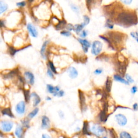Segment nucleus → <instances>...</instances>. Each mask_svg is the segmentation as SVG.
<instances>
[{"label": "nucleus", "mask_w": 138, "mask_h": 138, "mask_svg": "<svg viewBox=\"0 0 138 138\" xmlns=\"http://www.w3.org/2000/svg\"><path fill=\"white\" fill-rule=\"evenodd\" d=\"M117 21L124 26L130 27L137 23L138 20L136 15L132 13H121L117 17Z\"/></svg>", "instance_id": "obj_1"}, {"label": "nucleus", "mask_w": 138, "mask_h": 138, "mask_svg": "<svg viewBox=\"0 0 138 138\" xmlns=\"http://www.w3.org/2000/svg\"><path fill=\"white\" fill-rule=\"evenodd\" d=\"M115 120L117 124L120 127H124L128 123V119L127 116L122 113L116 114L115 116Z\"/></svg>", "instance_id": "obj_2"}, {"label": "nucleus", "mask_w": 138, "mask_h": 138, "mask_svg": "<svg viewBox=\"0 0 138 138\" xmlns=\"http://www.w3.org/2000/svg\"><path fill=\"white\" fill-rule=\"evenodd\" d=\"M103 48V44L99 40H95L92 45L91 52L93 55H98L101 51Z\"/></svg>", "instance_id": "obj_3"}, {"label": "nucleus", "mask_w": 138, "mask_h": 138, "mask_svg": "<svg viewBox=\"0 0 138 138\" xmlns=\"http://www.w3.org/2000/svg\"><path fill=\"white\" fill-rule=\"evenodd\" d=\"M91 131L97 136L100 137L106 132L105 128L98 124L94 125L91 128Z\"/></svg>", "instance_id": "obj_4"}, {"label": "nucleus", "mask_w": 138, "mask_h": 138, "mask_svg": "<svg viewBox=\"0 0 138 138\" xmlns=\"http://www.w3.org/2000/svg\"><path fill=\"white\" fill-rule=\"evenodd\" d=\"M13 122L10 121H6L3 120L1 122V129L4 132H10L13 127Z\"/></svg>", "instance_id": "obj_5"}, {"label": "nucleus", "mask_w": 138, "mask_h": 138, "mask_svg": "<svg viewBox=\"0 0 138 138\" xmlns=\"http://www.w3.org/2000/svg\"><path fill=\"white\" fill-rule=\"evenodd\" d=\"M24 79L27 82L30 84L33 85L35 82V77L34 75L29 71H25L24 74Z\"/></svg>", "instance_id": "obj_6"}, {"label": "nucleus", "mask_w": 138, "mask_h": 138, "mask_svg": "<svg viewBox=\"0 0 138 138\" xmlns=\"http://www.w3.org/2000/svg\"><path fill=\"white\" fill-rule=\"evenodd\" d=\"M78 41L82 45V48L85 53H87L88 52L89 48L91 47V44L87 39H78Z\"/></svg>", "instance_id": "obj_7"}, {"label": "nucleus", "mask_w": 138, "mask_h": 138, "mask_svg": "<svg viewBox=\"0 0 138 138\" xmlns=\"http://www.w3.org/2000/svg\"><path fill=\"white\" fill-rule=\"evenodd\" d=\"M25 111V104L23 101H20L16 106V111L19 114H23Z\"/></svg>", "instance_id": "obj_8"}, {"label": "nucleus", "mask_w": 138, "mask_h": 138, "mask_svg": "<svg viewBox=\"0 0 138 138\" xmlns=\"http://www.w3.org/2000/svg\"><path fill=\"white\" fill-rule=\"evenodd\" d=\"M27 29L30 34L33 37H37L38 36V31L34 25L31 23H29L27 25Z\"/></svg>", "instance_id": "obj_9"}, {"label": "nucleus", "mask_w": 138, "mask_h": 138, "mask_svg": "<svg viewBox=\"0 0 138 138\" xmlns=\"http://www.w3.org/2000/svg\"><path fill=\"white\" fill-rule=\"evenodd\" d=\"M15 133L18 138H23L24 133L23 126L18 125L16 128V130H15Z\"/></svg>", "instance_id": "obj_10"}, {"label": "nucleus", "mask_w": 138, "mask_h": 138, "mask_svg": "<svg viewBox=\"0 0 138 138\" xmlns=\"http://www.w3.org/2000/svg\"><path fill=\"white\" fill-rule=\"evenodd\" d=\"M42 128L43 129H48L50 127V121L49 118L44 115L42 118Z\"/></svg>", "instance_id": "obj_11"}, {"label": "nucleus", "mask_w": 138, "mask_h": 138, "mask_svg": "<svg viewBox=\"0 0 138 138\" xmlns=\"http://www.w3.org/2000/svg\"><path fill=\"white\" fill-rule=\"evenodd\" d=\"M79 100H80L81 111L84 110L86 109L85 98V96L83 92H81V91H79Z\"/></svg>", "instance_id": "obj_12"}, {"label": "nucleus", "mask_w": 138, "mask_h": 138, "mask_svg": "<svg viewBox=\"0 0 138 138\" xmlns=\"http://www.w3.org/2000/svg\"><path fill=\"white\" fill-rule=\"evenodd\" d=\"M47 90L51 94H52L54 96H55L56 94L57 93L58 91H60V88L58 86H53L51 85L48 84L47 86Z\"/></svg>", "instance_id": "obj_13"}, {"label": "nucleus", "mask_w": 138, "mask_h": 138, "mask_svg": "<svg viewBox=\"0 0 138 138\" xmlns=\"http://www.w3.org/2000/svg\"><path fill=\"white\" fill-rule=\"evenodd\" d=\"M107 105L105 104L104 109L102 111L99 115V118L101 121L105 122L107 120V118L108 116L107 115Z\"/></svg>", "instance_id": "obj_14"}, {"label": "nucleus", "mask_w": 138, "mask_h": 138, "mask_svg": "<svg viewBox=\"0 0 138 138\" xmlns=\"http://www.w3.org/2000/svg\"><path fill=\"white\" fill-rule=\"evenodd\" d=\"M68 73L69 77L72 79H75L78 77V71L74 67H70L68 69Z\"/></svg>", "instance_id": "obj_15"}, {"label": "nucleus", "mask_w": 138, "mask_h": 138, "mask_svg": "<svg viewBox=\"0 0 138 138\" xmlns=\"http://www.w3.org/2000/svg\"><path fill=\"white\" fill-rule=\"evenodd\" d=\"M114 79L115 81H118V82L121 83L122 84H124L125 85H130V83L128 82L125 78H124L123 77H122L121 76H120L118 75H115L114 76Z\"/></svg>", "instance_id": "obj_16"}, {"label": "nucleus", "mask_w": 138, "mask_h": 138, "mask_svg": "<svg viewBox=\"0 0 138 138\" xmlns=\"http://www.w3.org/2000/svg\"><path fill=\"white\" fill-rule=\"evenodd\" d=\"M31 97H33L34 98V106H36L40 103V98L39 96L36 93H32L31 94Z\"/></svg>", "instance_id": "obj_17"}, {"label": "nucleus", "mask_w": 138, "mask_h": 138, "mask_svg": "<svg viewBox=\"0 0 138 138\" xmlns=\"http://www.w3.org/2000/svg\"><path fill=\"white\" fill-rule=\"evenodd\" d=\"M109 36L111 39L113 40L115 42H119L121 40V36L119 34H117L114 33H111V34H110Z\"/></svg>", "instance_id": "obj_18"}, {"label": "nucleus", "mask_w": 138, "mask_h": 138, "mask_svg": "<svg viewBox=\"0 0 138 138\" xmlns=\"http://www.w3.org/2000/svg\"><path fill=\"white\" fill-rule=\"evenodd\" d=\"M85 26V24L83 23L80 24H76L74 26V28H73V30L77 33V34H79L80 32L82 31L83 29L84 28V27Z\"/></svg>", "instance_id": "obj_19"}, {"label": "nucleus", "mask_w": 138, "mask_h": 138, "mask_svg": "<svg viewBox=\"0 0 138 138\" xmlns=\"http://www.w3.org/2000/svg\"><path fill=\"white\" fill-rule=\"evenodd\" d=\"M2 114L4 115H7L10 118H14V115L13 114L11 109L10 108L4 109L2 111Z\"/></svg>", "instance_id": "obj_20"}, {"label": "nucleus", "mask_w": 138, "mask_h": 138, "mask_svg": "<svg viewBox=\"0 0 138 138\" xmlns=\"http://www.w3.org/2000/svg\"><path fill=\"white\" fill-rule=\"evenodd\" d=\"M83 133L85 135H90L91 133L89 132V123L87 121H85L84 125H83Z\"/></svg>", "instance_id": "obj_21"}, {"label": "nucleus", "mask_w": 138, "mask_h": 138, "mask_svg": "<svg viewBox=\"0 0 138 138\" xmlns=\"http://www.w3.org/2000/svg\"><path fill=\"white\" fill-rule=\"evenodd\" d=\"M48 41L47 40L44 42V43L42 45V47L40 50V54H41L42 57L44 59H46V55H45V51H46V48H47V45L48 43Z\"/></svg>", "instance_id": "obj_22"}, {"label": "nucleus", "mask_w": 138, "mask_h": 138, "mask_svg": "<svg viewBox=\"0 0 138 138\" xmlns=\"http://www.w3.org/2000/svg\"><path fill=\"white\" fill-rule=\"evenodd\" d=\"M112 80L111 79L108 77L107 78L106 81V84H105V88H106V90L107 92H110L111 90V88H112Z\"/></svg>", "instance_id": "obj_23"}, {"label": "nucleus", "mask_w": 138, "mask_h": 138, "mask_svg": "<svg viewBox=\"0 0 138 138\" xmlns=\"http://www.w3.org/2000/svg\"><path fill=\"white\" fill-rule=\"evenodd\" d=\"M120 138H133L131 134L127 131H122L119 134Z\"/></svg>", "instance_id": "obj_24"}, {"label": "nucleus", "mask_w": 138, "mask_h": 138, "mask_svg": "<svg viewBox=\"0 0 138 138\" xmlns=\"http://www.w3.org/2000/svg\"><path fill=\"white\" fill-rule=\"evenodd\" d=\"M8 9V5L2 1L0 2V14H2Z\"/></svg>", "instance_id": "obj_25"}, {"label": "nucleus", "mask_w": 138, "mask_h": 138, "mask_svg": "<svg viewBox=\"0 0 138 138\" xmlns=\"http://www.w3.org/2000/svg\"><path fill=\"white\" fill-rule=\"evenodd\" d=\"M66 25V22L64 20L63 21H59L58 24L56 25V29L57 30H62L63 28H64Z\"/></svg>", "instance_id": "obj_26"}, {"label": "nucleus", "mask_w": 138, "mask_h": 138, "mask_svg": "<svg viewBox=\"0 0 138 138\" xmlns=\"http://www.w3.org/2000/svg\"><path fill=\"white\" fill-rule=\"evenodd\" d=\"M39 111V109L38 108H36L35 109L31 112H30V113L28 114V118L29 119H33L34 117H35L36 115L37 114V113H38Z\"/></svg>", "instance_id": "obj_27"}, {"label": "nucleus", "mask_w": 138, "mask_h": 138, "mask_svg": "<svg viewBox=\"0 0 138 138\" xmlns=\"http://www.w3.org/2000/svg\"><path fill=\"white\" fill-rule=\"evenodd\" d=\"M24 94L25 101H26L27 103H28L30 99V98H31V94H30L29 90H24Z\"/></svg>", "instance_id": "obj_28"}, {"label": "nucleus", "mask_w": 138, "mask_h": 138, "mask_svg": "<svg viewBox=\"0 0 138 138\" xmlns=\"http://www.w3.org/2000/svg\"><path fill=\"white\" fill-rule=\"evenodd\" d=\"M125 77L126 80L130 83V84L134 83V79L130 75H129V73H126L125 76Z\"/></svg>", "instance_id": "obj_29"}, {"label": "nucleus", "mask_w": 138, "mask_h": 138, "mask_svg": "<svg viewBox=\"0 0 138 138\" xmlns=\"http://www.w3.org/2000/svg\"><path fill=\"white\" fill-rule=\"evenodd\" d=\"M96 2V0H86V2L87 4V7H88L89 9H90L91 8V7L93 5L95 4Z\"/></svg>", "instance_id": "obj_30"}, {"label": "nucleus", "mask_w": 138, "mask_h": 138, "mask_svg": "<svg viewBox=\"0 0 138 138\" xmlns=\"http://www.w3.org/2000/svg\"><path fill=\"white\" fill-rule=\"evenodd\" d=\"M48 65L49 66V68H50V70H51L54 73H57V71H56V69L55 68V66L54 63L52 62H51V61H49Z\"/></svg>", "instance_id": "obj_31"}, {"label": "nucleus", "mask_w": 138, "mask_h": 138, "mask_svg": "<svg viewBox=\"0 0 138 138\" xmlns=\"http://www.w3.org/2000/svg\"><path fill=\"white\" fill-rule=\"evenodd\" d=\"M23 127L25 128H29L30 127V124H29V120L28 119H25L22 121H21Z\"/></svg>", "instance_id": "obj_32"}, {"label": "nucleus", "mask_w": 138, "mask_h": 138, "mask_svg": "<svg viewBox=\"0 0 138 138\" xmlns=\"http://www.w3.org/2000/svg\"><path fill=\"white\" fill-rule=\"evenodd\" d=\"M105 25H106V27L107 28H108L110 29H112L113 28V27H114V25H113V24L112 23V22L110 21V19L107 20V22H106V23Z\"/></svg>", "instance_id": "obj_33"}, {"label": "nucleus", "mask_w": 138, "mask_h": 138, "mask_svg": "<svg viewBox=\"0 0 138 138\" xmlns=\"http://www.w3.org/2000/svg\"><path fill=\"white\" fill-rule=\"evenodd\" d=\"M71 8L76 14H79V8L76 6L75 4H71Z\"/></svg>", "instance_id": "obj_34"}, {"label": "nucleus", "mask_w": 138, "mask_h": 138, "mask_svg": "<svg viewBox=\"0 0 138 138\" xmlns=\"http://www.w3.org/2000/svg\"><path fill=\"white\" fill-rule=\"evenodd\" d=\"M9 51L10 54L12 56H14L17 52H18V50H16L14 48L12 47H9Z\"/></svg>", "instance_id": "obj_35"}, {"label": "nucleus", "mask_w": 138, "mask_h": 138, "mask_svg": "<svg viewBox=\"0 0 138 138\" xmlns=\"http://www.w3.org/2000/svg\"><path fill=\"white\" fill-rule=\"evenodd\" d=\"M131 36L136 40L138 44V32H132L131 33Z\"/></svg>", "instance_id": "obj_36"}, {"label": "nucleus", "mask_w": 138, "mask_h": 138, "mask_svg": "<svg viewBox=\"0 0 138 138\" xmlns=\"http://www.w3.org/2000/svg\"><path fill=\"white\" fill-rule=\"evenodd\" d=\"M137 91H138L137 87L135 85H134V86H133L131 89V93L132 94H135L137 92Z\"/></svg>", "instance_id": "obj_37"}, {"label": "nucleus", "mask_w": 138, "mask_h": 138, "mask_svg": "<svg viewBox=\"0 0 138 138\" xmlns=\"http://www.w3.org/2000/svg\"><path fill=\"white\" fill-rule=\"evenodd\" d=\"M120 1L123 4L127 5V6H130V5L132 4L133 0H120Z\"/></svg>", "instance_id": "obj_38"}, {"label": "nucleus", "mask_w": 138, "mask_h": 138, "mask_svg": "<svg viewBox=\"0 0 138 138\" xmlns=\"http://www.w3.org/2000/svg\"><path fill=\"white\" fill-rule=\"evenodd\" d=\"M90 18L88 16H86V15H85V16H84V22H83V23L85 24V26L90 23Z\"/></svg>", "instance_id": "obj_39"}, {"label": "nucleus", "mask_w": 138, "mask_h": 138, "mask_svg": "<svg viewBox=\"0 0 138 138\" xmlns=\"http://www.w3.org/2000/svg\"><path fill=\"white\" fill-rule=\"evenodd\" d=\"M61 35L64 36L66 37H69L70 36H71V33L69 31H66V30H63L62 32L60 33Z\"/></svg>", "instance_id": "obj_40"}, {"label": "nucleus", "mask_w": 138, "mask_h": 138, "mask_svg": "<svg viewBox=\"0 0 138 138\" xmlns=\"http://www.w3.org/2000/svg\"><path fill=\"white\" fill-rule=\"evenodd\" d=\"M54 72H52V71L50 70V69H48L47 70V74L48 75V76L49 77H50L51 78H54Z\"/></svg>", "instance_id": "obj_41"}, {"label": "nucleus", "mask_w": 138, "mask_h": 138, "mask_svg": "<svg viewBox=\"0 0 138 138\" xmlns=\"http://www.w3.org/2000/svg\"><path fill=\"white\" fill-rule=\"evenodd\" d=\"M103 72V69H101V68H98V69H96L95 71H94V73L96 75H100L102 72Z\"/></svg>", "instance_id": "obj_42"}, {"label": "nucleus", "mask_w": 138, "mask_h": 138, "mask_svg": "<svg viewBox=\"0 0 138 138\" xmlns=\"http://www.w3.org/2000/svg\"><path fill=\"white\" fill-rule=\"evenodd\" d=\"M87 36H88V31H87L86 30H83V31L81 32V34L80 35V36L81 38H85Z\"/></svg>", "instance_id": "obj_43"}, {"label": "nucleus", "mask_w": 138, "mask_h": 138, "mask_svg": "<svg viewBox=\"0 0 138 138\" xmlns=\"http://www.w3.org/2000/svg\"><path fill=\"white\" fill-rule=\"evenodd\" d=\"M65 93L63 91V90H60L59 91H58V92L56 94L55 96H57V97H62L63 96H64Z\"/></svg>", "instance_id": "obj_44"}, {"label": "nucleus", "mask_w": 138, "mask_h": 138, "mask_svg": "<svg viewBox=\"0 0 138 138\" xmlns=\"http://www.w3.org/2000/svg\"><path fill=\"white\" fill-rule=\"evenodd\" d=\"M16 5H17V6H18L19 7H23L25 6V5H26V3H25V2H24V1H22V2L17 3Z\"/></svg>", "instance_id": "obj_45"}, {"label": "nucleus", "mask_w": 138, "mask_h": 138, "mask_svg": "<svg viewBox=\"0 0 138 138\" xmlns=\"http://www.w3.org/2000/svg\"><path fill=\"white\" fill-rule=\"evenodd\" d=\"M73 28H74V26H73V25L71 24H68L67 25V27H66V29H67V30L69 31H72V30H73Z\"/></svg>", "instance_id": "obj_46"}, {"label": "nucleus", "mask_w": 138, "mask_h": 138, "mask_svg": "<svg viewBox=\"0 0 138 138\" xmlns=\"http://www.w3.org/2000/svg\"><path fill=\"white\" fill-rule=\"evenodd\" d=\"M133 109L134 111H137L138 110V104L135 103L133 105Z\"/></svg>", "instance_id": "obj_47"}, {"label": "nucleus", "mask_w": 138, "mask_h": 138, "mask_svg": "<svg viewBox=\"0 0 138 138\" xmlns=\"http://www.w3.org/2000/svg\"><path fill=\"white\" fill-rule=\"evenodd\" d=\"M59 116L61 118H64V113H63V112L62 111H59Z\"/></svg>", "instance_id": "obj_48"}, {"label": "nucleus", "mask_w": 138, "mask_h": 138, "mask_svg": "<svg viewBox=\"0 0 138 138\" xmlns=\"http://www.w3.org/2000/svg\"><path fill=\"white\" fill-rule=\"evenodd\" d=\"M42 138H51V137L49 135L46 134H43L42 135Z\"/></svg>", "instance_id": "obj_49"}, {"label": "nucleus", "mask_w": 138, "mask_h": 138, "mask_svg": "<svg viewBox=\"0 0 138 138\" xmlns=\"http://www.w3.org/2000/svg\"><path fill=\"white\" fill-rule=\"evenodd\" d=\"M46 100L48 101V100H51V99L49 97H48L47 98V99H46Z\"/></svg>", "instance_id": "obj_50"}, {"label": "nucleus", "mask_w": 138, "mask_h": 138, "mask_svg": "<svg viewBox=\"0 0 138 138\" xmlns=\"http://www.w3.org/2000/svg\"><path fill=\"white\" fill-rule=\"evenodd\" d=\"M35 1V0H28V2H29V3H32L33 1Z\"/></svg>", "instance_id": "obj_51"}, {"label": "nucleus", "mask_w": 138, "mask_h": 138, "mask_svg": "<svg viewBox=\"0 0 138 138\" xmlns=\"http://www.w3.org/2000/svg\"><path fill=\"white\" fill-rule=\"evenodd\" d=\"M103 138H108L107 136H104Z\"/></svg>", "instance_id": "obj_52"}, {"label": "nucleus", "mask_w": 138, "mask_h": 138, "mask_svg": "<svg viewBox=\"0 0 138 138\" xmlns=\"http://www.w3.org/2000/svg\"><path fill=\"white\" fill-rule=\"evenodd\" d=\"M64 138H66V137H64Z\"/></svg>", "instance_id": "obj_53"}]
</instances>
